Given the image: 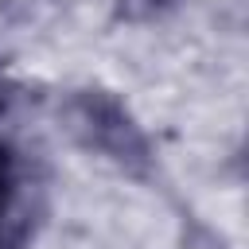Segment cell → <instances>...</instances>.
I'll list each match as a JSON object with an SVG mask.
<instances>
[{
  "instance_id": "6da1fadb",
  "label": "cell",
  "mask_w": 249,
  "mask_h": 249,
  "mask_svg": "<svg viewBox=\"0 0 249 249\" xmlns=\"http://www.w3.org/2000/svg\"><path fill=\"white\" fill-rule=\"evenodd\" d=\"M8 202H12V152L8 144H0V222H4Z\"/></svg>"
}]
</instances>
